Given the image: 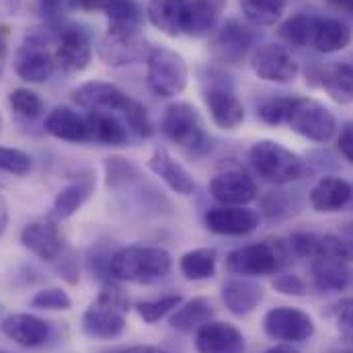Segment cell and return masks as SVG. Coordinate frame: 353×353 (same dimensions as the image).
Here are the masks:
<instances>
[{
    "instance_id": "6da1fadb",
    "label": "cell",
    "mask_w": 353,
    "mask_h": 353,
    "mask_svg": "<svg viewBox=\"0 0 353 353\" xmlns=\"http://www.w3.org/2000/svg\"><path fill=\"white\" fill-rule=\"evenodd\" d=\"M173 257L163 247H125L111 255L109 273L121 281L152 283L171 273Z\"/></svg>"
},
{
    "instance_id": "7a4b0ae2",
    "label": "cell",
    "mask_w": 353,
    "mask_h": 353,
    "mask_svg": "<svg viewBox=\"0 0 353 353\" xmlns=\"http://www.w3.org/2000/svg\"><path fill=\"white\" fill-rule=\"evenodd\" d=\"M130 310V300L125 292L113 283H107L97 300L83 314V331L92 339H115L125 329V316Z\"/></svg>"
},
{
    "instance_id": "3957f363",
    "label": "cell",
    "mask_w": 353,
    "mask_h": 353,
    "mask_svg": "<svg viewBox=\"0 0 353 353\" xmlns=\"http://www.w3.org/2000/svg\"><path fill=\"white\" fill-rule=\"evenodd\" d=\"M249 161L257 175L273 185H285L306 175L304 161L273 140L255 142L249 150Z\"/></svg>"
},
{
    "instance_id": "277c9868",
    "label": "cell",
    "mask_w": 353,
    "mask_h": 353,
    "mask_svg": "<svg viewBox=\"0 0 353 353\" xmlns=\"http://www.w3.org/2000/svg\"><path fill=\"white\" fill-rule=\"evenodd\" d=\"M161 130L171 142H175L189 154L199 157L210 146L203 119L199 111L189 103H171L163 113Z\"/></svg>"
},
{
    "instance_id": "5b68a950",
    "label": "cell",
    "mask_w": 353,
    "mask_h": 353,
    "mask_svg": "<svg viewBox=\"0 0 353 353\" xmlns=\"http://www.w3.org/2000/svg\"><path fill=\"white\" fill-rule=\"evenodd\" d=\"M288 263V251L279 241H263L234 249L226 257V269L241 277H261L277 273Z\"/></svg>"
},
{
    "instance_id": "8992f818",
    "label": "cell",
    "mask_w": 353,
    "mask_h": 353,
    "mask_svg": "<svg viewBox=\"0 0 353 353\" xmlns=\"http://www.w3.org/2000/svg\"><path fill=\"white\" fill-rule=\"evenodd\" d=\"M285 123L300 136L314 142H329L337 134L335 115L314 99H296L292 101Z\"/></svg>"
},
{
    "instance_id": "52a82bcc",
    "label": "cell",
    "mask_w": 353,
    "mask_h": 353,
    "mask_svg": "<svg viewBox=\"0 0 353 353\" xmlns=\"http://www.w3.org/2000/svg\"><path fill=\"white\" fill-rule=\"evenodd\" d=\"M189 68L181 54L157 48L148 56V87L159 97H175L187 87Z\"/></svg>"
},
{
    "instance_id": "ba28073f",
    "label": "cell",
    "mask_w": 353,
    "mask_h": 353,
    "mask_svg": "<svg viewBox=\"0 0 353 353\" xmlns=\"http://www.w3.org/2000/svg\"><path fill=\"white\" fill-rule=\"evenodd\" d=\"M146 50L148 43L140 35V31L109 27L99 41L97 54L107 66H128L142 60L146 56Z\"/></svg>"
},
{
    "instance_id": "9c48e42d",
    "label": "cell",
    "mask_w": 353,
    "mask_h": 353,
    "mask_svg": "<svg viewBox=\"0 0 353 353\" xmlns=\"http://www.w3.org/2000/svg\"><path fill=\"white\" fill-rule=\"evenodd\" d=\"M12 64H14L17 77L25 83H31V85L46 83L56 70L54 52H50L46 41L39 37H27L19 46Z\"/></svg>"
},
{
    "instance_id": "30bf717a",
    "label": "cell",
    "mask_w": 353,
    "mask_h": 353,
    "mask_svg": "<svg viewBox=\"0 0 353 353\" xmlns=\"http://www.w3.org/2000/svg\"><path fill=\"white\" fill-rule=\"evenodd\" d=\"M265 333L275 341L285 343H302L314 335V321L292 306L271 308L263 319Z\"/></svg>"
},
{
    "instance_id": "8fae6325",
    "label": "cell",
    "mask_w": 353,
    "mask_h": 353,
    "mask_svg": "<svg viewBox=\"0 0 353 353\" xmlns=\"http://www.w3.org/2000/svg\"><path fill=\"white\" fill-rule=\"evenodd\" d=\"M253 72L267 83L288 85L298 74V64L283 46L265 43L251 58Z\"/></svg>"
},
{
    "instance_id": "7c38bea8",
    "label": "cell",
    "mask_w": 353,
    "mask_h": 353,
    "mask_svg": "<svg viewBox=\"0 0 353 353\" xmlns=\"http://www.w3.org/2000/svg\"><path fill=\"white\" fill-rule=\"evenodd\" d=\"M205 226L214 234L222 236H245L257 230L259 214L243 205H222L205 212Z\"/></svg>"
},
{
    "instance_id": "4fadbf2b",
    "label": "cell",
    "mask_w": 353,
    "mask_h": 353,
    "mask_svg": "<svg viewBox=\"0 0 353 353\" xmlns=\"http://www.w3.org/2000/svg\"><path fill=\"white\" fill-rule=\"evenodd\" d=\"M253 46V33L239 21H228L220 27L212 41V54L224 64H241Z\"/></svg>"
},
{
    "instance_id": "5bb4252c",
    "label": "cell",
    "mask_w": 353,
    "mask_h": 353,
    "mask_svg": "<svg viewBox=\"0 0 353 353\" xmlns=\"http://www.w3.org/2000/svg\"><path fill=\"white\" fill-rule=\"evenodd\" d=\"M210 193L224 205H245L257 197V185L243 169H230L212 179Z\"/></svg>"
},
{
    "instance_id": "9a60e30c",
    "label": "cell",
    "mask_w": 353,
    "mask_h": 353,
    "mask_svg": "<svg viewBox=\"0 0 353 353\" xmlns=\"http://www.w3.org/2000/svg\"><path fill=\"white\" fill-rule=\"evenodd\" d=\"M92 58V48L88 37L77 27L64 29L60 33L56 52H54V60H56V68L64 70V72H81L90 64Z\"/></svg>"
},
{
    "instance_id": "2e32d148",
    "label": "cell",
    "mask_w": 353,
    "mask_h": 353,
    "mask_svg": "<svg viewBox=\"0 0 353 353\" xmlns=\"http://www.w3.org/2000/svg\"><path fill=\"white\" fill-rule=\"evenodd\" d=\"M197 353H245V337L230 323H205L195 333Z\"/></svg>"
},
{
    "instance_id": "e0dca14e",
    "label": "cell",
    "mask_w": 353,
    "mask_h": 353,
    "mask_svg": "<svg viewBox=\"0 0 353 353\" xmlns=\"http://www.w3.org/2000/svg\"><path fill=\"white\" fill-rule=\"evenodd\" d=\"M21 243L27 251L43 261H54L60 257L64 249V239L58 226L50 220L46 222H31L21 230Z\"/></svg>"
},
{
    "instance_id": "ac0fdd59",
    "label": "cell",
    "mask_w": 353,
    "mask_h": 353,
    "mask_svg": "<svg viewBox=\"0 0 353 353\" xmlns=\"http://www.w3.org/2000/svg\"><path fill=\"white\" fill-rule=\"evenodd\" d=\"M132 97L111 83L90 81L74 90V101L88 111H123Z\"/></svg>"
},
{
    "instance_id": "d6986e66",
    "label": "cell",
    "mask_w": 353,
    "mask_h": 353,
    "mask_svg": "<svg viewBox=\"0 0 353 353\" xmlns=\"http://www.w3.org/2000/svg\"><path fill=\"white\" fill-rule=\"evenodd\" d=\"M0 329L10 341H14L21 347H27V350L39 347L50 339V325L43 319L25 314V312L6 316L2 321Z\"/></svg>"
},
{
    "instance_id": "ffe728a7",
    "label": "cell",
    "mask_w": 353,
    "mask_h": 353,
    "mask_svg": "<svg viewBox=\"0 0 353 353\" xmlns=\"http://www.w3.org/2000/svg\"><path fill=\"white\" fill-rule=\"evenodd\" d=\"M205 105L214 123L222 130H234L245 121V107L239 97L224 87H212L205 92Z\"/></svg>"
},
{
    "instance_id": "44dd1931",
    "label": "cell",
    "mask_w": 353,
    "mask_h": 353,
    "mask_svg": "<svg viewBox=\"0 0 353 353\" xmlns=\"http://www.w3.org/2000/svg\"><path fill=\"white\" fill-rule=\"evenodd\" d=\"M263 296V288L257 281L247 279V277L230 279L222 288V300H224L226 308L236 316H245V314L253 312L261 304Z\"/></svg>"
},
{
    "instance_id": "7402d4cb",
    "label": "cell",
    "mask_w": 353,
    "mask_h": 353,
    "mask_svg": "<svg viewBox=\"0 0 353 353\" xmlns=\"http://www.w3.org/2000/svg\"><path fill=\"white\" fill-rule=\"evenodd\" d=\"M87 142L103 144V146H123L128 142V128L121 119H117L109 111H88Z\"/></svg>"
},
{
    "instance_id": "603a6c76",
    "label": "cell",
    "mask_w": 353,
    "mask_h": 353,
    "mask_svg": "<svg viewBox=\"0 0 353 353\" xmlns=\"http://www.w3.org/2000/svg\"><path fill=\"white\" fill-rule=\"evenodd\" d=\"M352 189V185L347 181L339 179V176H325L312 187L310 205L316 212H325V214L339 212L350 203Z\"/></svg>"
},
{
    "instance_id": "cb8c5ba5",
    "label": "cell",
    "mask_w": 353,
    "mask_h": 353,
    "mask_svg": "<svg viewBox=\"0 0 353 353\" xmlns=\"http://www.w3.org/2000/svg\"><path fill=\"white\" fill-rule=\"evenodd\" d=\"M148 169L157 176H161L179 195H189L195 189L193 176L165 148H157L152 152V157L148 159Z\"/></svg>"
},
{
    "instance_id": "d4e9b609",
    "label": "cell",
    "mask_w": 353,
    "mask_h": 353,
    "mask_svg": "<svg viewBox=\"0 0 353 353\" xmlns=\"http://www.w3.org/2000/svg\"><path fill=\"white\" fill-rule=\"evenodd\" d=\"M350 269L347 261L339 257L319 255L312 259V281L319 292H343L350 283Z\"/></svg>"
},
{
    "instance_id": "484cf974",
    "label": "cell",
    "mask_w": 353,
    "mask_h": 353,
    "mask_svg": "<svg viewBox=\"0 0 353 353\" xmlns=\"http://www.w3.org/2000/svg\"><path fill=\"white\" fill-rule=\"evenodd\" d=\"M224 0H187L183 33L193 37L210 35L216 27Z\"/></svg>"
},
{
    "instance_id": "4316f807",
    "label": "cell",
    "mask_w": 353,
    "mask_h": 353,
    "mask_svg": "<svg viewBox=\"0 0 353 353\" xmlns=\"http://www.w3.org/2000/svg\"><path fill=\"white\" fill-rule=\"evenodd\" d=\"M46 132L64 142H87V121L70 107H56L46 117Z\"/></svg>"
},
{
    "instance_id": "83f0119b",
    "label": "cell",
    "mask_w": 353,
    "mask_h": 353,
    "mask_svg": "<svg viewBox=\"0 0 353 353\" xmlns=\"http://www.w3.org/2000/svg\"><path fill=\"white\" fill-rule=\"evenodd\" d=\"M352 41V29L339 19H314L312 48L321 54H335L347 48Z\"/></svg>"
},
{
    "instance_id": "f1b7e54d",
    "label": "cell",
    "mask_w": 353,
    "mask_h": 353,
    "mask_svg": "<svg viewBox=\"0 0 353 353\" xmlns=\"http://www.w3.org/2000/svg\"><path fill=\"white\" fill-rule=\"evenodd\" d=\"M94 189V181L90 176H79L77 181H72L70 185H66L54 199L52 205V216L54 220H68L70 216H74L92 195Z\"/></svg>"
},
{
    "instance_id": "f546056e",
    "label": "cell",
    "mask_w": 353,
    "mask_h": 353,
    "mask_svg": "<svg viewBox=\"0 0 353 353\" xmlns=\"http://www.w3.org/2000/svg\"><path fill=\"white\" fill-rule=\"evenodd\" d=\"M185 8L187 0H152L148 4V19L159 31L167 33L169 37H176L183 33Z\"/></svg>"
},
{
    "instance_id": "4dcf8cb0",
    "label": "cell",
    "mask_w": 353,
    "mask_h": 353,
    "mask_svg": "<svg viewBox=\"0 0 353 353\" xmlns=\"http://www.w3.org/2000/svg\"><path fill=\"white\" fill-rule=\"evenodd\" d=\"M212 314H214L212 302L203 296H197L185 304H179V308L171 316L169 325L179 333H193L199 327H203L205 323H210Z\"/></svg>"
},
{
    "instance_id": "1f68e13d",
    "label": "cell",
    "mask_w": 353,
    "mask_h": 353,
    "mask_svg": "<svg viewBox=\"0 0 353 353\" xmlns=\"http://www.w3.org/2000/svg\"><path fill=\"white\" fill-rule=\"evenodd\" d=\"M321 85L333 101L343 103V105L353 103V64L343 62V64H333L325 68Z\"/></svg>"
},
{
    "instance_id": "d6a6232c",
    "label": "cell",
    "mask_w": 353,
    "mask_h": 353,
    "mask_svg": "<svg viewBox=\"0 0 353 353\" xmlns=\"http://www.w3.org/2000/svg\"><path fill=\"white\" fill-rule=\"evenodd\" d=\"M216 251L214 249H193L185 253L179 261V269L187 279L199 281L216 273Z\"/></svg>"
},
{
    "instance_id": "836d02e7",
    "label": "cell",
    "mask_w": 353,
    "mask_h": 353,
    "mask_svg": "<svg viewBox=\"0 0 353 353\" xmlns=\"http://www.w3.org/2000/svg\"><path fill=\"white\" fill-rule=\"evenodd\" d=\"M103 12L109 19V27L140 31L142 10L134 0H107Z\"/></svg>"
},
{
    "instance_id": "e575fe53",
    "label": "cell",
    "mask_w": 353,
    "mask_h": 353,
    "mask_svg": "<svg viewBox=\"0 0 353 353\" xmlns=\"http://www.w3.org/2000/svg\"><path fill=\"white\" fill-rule=\"evenodd\" d=\"M314 19L304 12H296L290 19H285L279 27V37L296 48H306L312 43V31H314Z\"/></svg>"
},
{
    "instance_id": "d590c367",
    "label": "cell",
    "mask_w": 353,
    "mask_h": 353,
    "mask_svg": "<svg viewBox=\"0 0 353 353\" xmlns=\"http://www.w3.org/2000/svg\"><path fill=\"white\" fill-rule=\"evenodd\" d=\"M241 8L253 25L269 27L281 19L285 0H241Z\"/></svg>"
},
{
    "instance_id": "8d00e7d4",
    "label": "cell",
    "mask_w": 353,
    "mask_h": 353,
    "mask_svg": "<svg viewBox=\"0 0 353 353\" xmlns=\"http://www.w3.org/2000/svg\"><path fill=\"white\" fill-rule=\"evenodd\" d=\"M8 103L12 107V111L25 119H35L41 115L43 111V101L37 92L29 90V88H14L8 97Z\"/></svg>"
},
{
    "instance_id": "74e56055",
    "label": "cell",
    "mask_w": 353,
    "mask_h": 353,
    "mask_svg": "<svg viewBox=\"0 0 353 353\" xmlns=\"http://www.w3.org/2000/svg\"><path fill=\"white\" fill-rule=\"evenodd\" d=\"M183 302V298L179 294H171V296H165L161 300H150V302H140L136 306L140 319L148 325H154L159 323L163 316H167L169 312H173L179 308V304Z\"/></svg>"
},
{
    "instance_id": "f35d334b",
    "label": "cell",
    "mask_w": 353,
    "mask_h": 353,
    "mask_svg": "<svg viewBox=\"0 0 353 353\" xmlns=\"http://www.w3.org/2000/svg\"><path fill=\"white\" fill-rule=\"evenodd\" d=\"M121 115L125 117V123L130 125V130L140 136V138H150L152 136V123H150V117H148V111L142 103L130 99L128 107L121 111Z\"/></svg>"
},
{
    "instance_id": "ab89813d",
    "label": "cell",
    "mask_w": 353,
    "mask_h": 353,
    "mask_svg": "<svg viewBox=\"0 0 353 353\" xmlns=\"http://www.w3.org/2000/svg\"><path fill=\"white\" fill-rule=\"evenodd\" d=\"M31 308H37V310H70L72 300L62 288H46V290H39L31 298Z\"/></svg>"
},
{
    "instance_id": "60d3db41",
    "label": "cell",
    "mask_w": 353,
    "mask_h": 353,
    "mask_svg": "<svg viewBox=\"0 0 353 353\" xmlns=\"http://www.w3.org/2000/svg\"><path fill=\"white\" fill-rule=\"evenodd\" d=\"M33 167V161L27 152L19 150V148H8V146H0V171L8 173V175L25 176Z\"/></svg>"
},
{
    "instance_id": "b9f144b4",
    "label": "cell",
    "mask_w": 353,
    "mask_h": 353,
    "mask_svg": "<svg viewBox=\"0 0 353 353\" xmlns=\"http://www.w3.org/2000/svg\"><path fill=\"white\" fill-rule=\"evenodd\" d=\"M292 101H294V97L269 99V101H265L263 105L259 107L257 115H259V119H261L263 123H267V125H279V123H285L288 113H290V107H292Z\"/></svg>"
},
{
    "instance_id": "7bdbcfd3",
    "label": "cell",
    "mask_w": 353,
    "mask_h": 353,
    "mask_svg": "<svg viewBox=\"0 0 353 353\" xmlns=\"http://www.w3.org/2000/svg\"><path fill=\"white\" fill-rule=\"evenodd\" d=\"M321 247V236L316 234H308V232H296L290 239V249L298 255V257H308L314 259Z\"/></svg>"
},
{
    "instance_id": "ee69618b",
    "label": "cell",
    "mask_w": 353,
    "mask_h": 353,
    "mask_svg": "<svg viewBox=\"0 0 353 353\" xmlns=\"http://www.w3.org/2000/svg\"><path fill=\"white\" fill-rule=\"evenodd\" d=\"M273 288L283 294V296H304L306 294V283L302 277L294 275V273H283L279 277L273 279Z\"/></svg>"
},
{
    "instance_id": "f6af8a7d",
    "label": "cell",
    "mask_w": 353,
    "mask_h": 353,
    "mask_svg": "<svg viewBox=\"0 0 353 353\" xmlns=\"http://www.w3.org/2000/svg\"><path fill=\"white\" fill-rule=\"evenodd\" d=\"M105 171H107V183L109 185H117V183H125L128 181V173H134V167L123 161V159H107L105 161Z\"/></svg>"
},
{
    "instance_id": "bcb514c9",
    "label": "cell",
    "mask_w": 353,
    "mask_h": 353,
    "mask_svg": "<svg viewBox=\"0 0 353 353\" xmlns=\"http://www.w3.org/2000/svg\"><path fill=\"white\" fill-rule=\"evenodd\" d=\"M335 316L343 329L353 333V298H343L335 304Z\"/></svg>"
},
{
    "instance_id": "7dc6e473",
    "label": "cell",
    "mask_w": 353,
    "mask_h": 353,
    "mask_svg": "<svg viewBox=\"0 0 353 353\" xmlns=\"http://www.w3.org/2000/svg\"><path fill=\"white\" fill-rule=\"evenodd\" d=\"M339 150L350 163H353V121L345 123L339 134Z\"/></svg>"
},
{
    "instance_id": "c3c4849f",
    "label": "cell",
    "mask_w": 353,
    "mask_h": 353,
    "mask_svg": "<svg viewBox=\"0 0 353 353\" xmlns=\"http://www.w3.org/2000/svg\"><path fill=\"white\" fill-rule=\"evenodd\" d=\"M107 0H68V6L81 12H92V10H103Z\"/></svg>"
},
{
    "instance_id": "681fc988",
    "label": "cell",
    "mask_w": 353,
    "mask_h": 353,
    "mask_svg": "<svg viewBox=\"0 0 353 353\" xmlns=\"http://www.w3.org/2000/svg\"><path fill=\"white\" fill-rule=\"evenodd\" d=\"M103 353H169L163 347H154V345H132V347H113Z\"/></svg>"
},
{
    "instance_id": "f907efd6",
    "label": "cell",
    "mask_w": 353,
    "mask_h": 353,
    "mask_svg": "<svg viewBox=\"0 0 353 353\" xmlns=\"http://www.w3.org/2000/svg\"><path fill=\"white\" fill-rule=\"evenodd\" d=\"M23 0H0V17H12L19 12Z\"/></svg>"
},
{
    "instance_id": "816d5d0a",
    "label": "cell",
    "mask_w": 353,
    "mask_h": 353,
    "mask_svg": "<svg viewBox=\"0 0 353 353\" xmlns=\"http://www.w3.org/2000/svg\"><path fill=\"white\" fill-rule=\"evenodd\" d=\"M6 224H8V205H6V199L0 193V236L6 230Z\"/></svg>"
},
{
    "instance_id": "f5cc1de1",
    "label": "cell",
    "mask_w": 353,
    "mask_h": 353,
    "mask_svg": "<svg viewBox=\"0 0 353 353\" xmlns=\"http://www.w3.org/2000/svg\"><path fill=\"white\" fill-rule=\"evenodd\" d=\"M335 353H353V333H350V335H345V337L339 339Z\"/></svg>"
},
{
    "instance_id": "db71d44e",
    "label": "cell",
    "mask_w": 353,
    "mask_h": 353,
    "mask_svg": "<svg viewBox=\"0 0 353 353\" xmlns=\"http://www.w3.org/2000/svg\"><path fill=\"white\" fill-rule=\"evenodd\" d=\"M333 8L341 10V12H347V14H353V0H327Z\"/></svg>"
},
{
    "instance_id": "11a10c76",
    "label": "cell",
    "mask_w": 353,
    "mask_h": 353,
    "mask_svg": "<svg viewBox=\"0 0 353 353\" xmlns=\"http://www.w3.org/2000/svg\"><path fill=\"white\" fill-rule=\"evenodd\" d=\"M60 4H62V0H39V6H41L43 10H48V12L56 10Z\"/></svg>"
},
{
    "instance_id": "9f6ffc18",
    "label": "cell",
    "mask_w": 353,
    "mask_h": 353,
    "mask_svg": "<svg viewBox=\"0 0 353 353\" xmlns=\"http://www.w3.org/2000/svg\"><path fill=\"white\" fill-rule=\"evenodd\" d=\"M265 353H300V352H296V350H294V347H290V345H275V347L267 350Z\"/></svg>"
},
{
    "instance_id": "6f0895ef",
    "label": "cell",
    "mask_w": 353,
    "mask_h": 353,
    "mask_svg": "<svg viewBox=\"0 0 353 353\" xmlns=\"http://www.w3.org/2000/svg\"><path fill=\"white\" fill-rule=\"evenodd\" d=\"M2 72H4V50H0V79H2Z\"/></svg>"
},
{
    "instance_id": "680465c9",
    "label": "cell",
    "mask_w": 353,
    "mask_h": 353,
    "mask_svg": "<svg viewBox=\"0 0 353 353\" xmlns=\"http://www.w3.org/2000/svg\"><path fill=\"white\" fill-rule=\"evenodd\" d=\"M0 50H4V37H2V33H0Z\"/></svg>"
},
{
    "instance_id": "91938a15",
    "label": "cell",
    "mask_w": 353,
    "mask_h": 353,
    "mask_svg": "<svg viewBox=\"0 0 353 353\" xmlns=\"http://www.w3.org/2000/svg\"><path fill=\"white\" fill-rule=\"evenodd\" d=\"M0 353H10V352H6V350H0Z\"/></svg>"
}]
</instances>
